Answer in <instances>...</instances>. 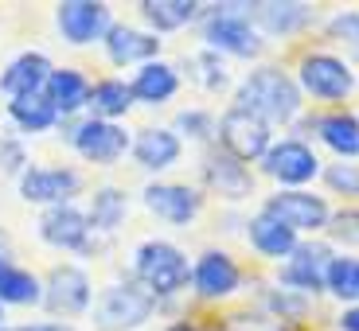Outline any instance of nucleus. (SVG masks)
Returning a JSON list of instances; mask_svg holds the SVG:
<instances>
[{"mask_svg":"<svg viewBox=\"0 0 359 331\" xmlns=\"http://www.w3.org/2000/svg\"><path fill=\"white\" fill-rule=\"evenodd\" d=\"M144 331H153V328H144Z\"/></svg>","mask_w":359,"mask_h":331,"instance_id":"obj_43","label":"nucleus"},{"mask_svg":"<svg viewBox=\"0 0 359 331\" xmlns=\"http://www.w3.org/2000/svg\"><path fill=\"white\" fill-rule=\"evenodd\" d=\"M180 78H188L191 86L203 90V94H223V90H231L234 74H231V63H226L223 55L207 51V47H196L191 55H184Z\"/></svg>","mask_w":359,"mask_h":331,"instance_id":"obj_28","label":"nucleus"},{"mask_svg":"<svg viewBox=\"0 0 359 331\" xmlns=\"http://www.w3.org/2000/svg\"><path fill=\"white\" fill-rule=\"evenodd\" d=\"M301 94L313 101H324V106H340L355 94L359 78L351 71V63H344L336 51H305L297 59V71H293Z\"/></svg>","mask_w":359,"mask_h":331,"instance_id":"obj_8","label":"nucleus"},{"mask_svg":"<svg viewBox=\"0 0 359 331\" xmlns=\"http://www.w3.org/2000/svg\"><path fill=\"white\" fill-rule=\"evenodd\" d=\"M0 304L4 308H43V277L24 265H0Z\"/></svg>","mask_w":359,"mask_h":331,"instance_id":"obj_31","label":"nucleus"},{"mask_svg":"<svg viewBox=\"0 0 359 331\" xmlns=\"http://www.w3.org/2000/svg\"><path fill=\"white\" fill-rule=\"evenodd\" d=\"M258 211H266L269 218H278L281 226H289L297 238H316V234H324V226H328V218H332L328 199L316 195V191H309V188L273 191V195L262 199Z\"/></svg>","mask_w":359,"mask_h":331,"instance_id":"obj_14","label":"nucleus"},{"mask_svg":"<svg viewBox=\"0 0 359 331\" xmlns=\"http://www.w3.org/2000/svg\"><path fill=\"white\" fill-rule=\"evenodd\" d=\"M324 188L332 191V195H344V199H359V164L351 160H340V164H328L320 171Z\"/></svg>","mask_w":359,"mask_h":331,"instance_id":"obj_38","label":"nucleus"},{"mask_svg":"<svg viewBox=\"0 0 359 331\" xmlns=\"http://www.w3.org/2000/svg\"><path fill=\"white\" fill-rule=\"evenodd\" d=\"M316 136L336 160H355L359 156V117L351 109H332L316 117Z\"/></svg>","mask_w":359,"mask_h":331,"instance_id":"obj_30","label":"nucleus"},{"mask_svg":"<svg viewBox=\"0 0 359 331\" xmlns=\"http://www.w3.org/2000/svg\"><path fill=\"white\" fill-rule=\"evenodd\" d=\"M231 106L254 113L258 121H266L269 129L278 125H297L305 113V94L297 86V78L278 63H258L254 71H246L234 86Z\"/></svg>","mask_w":359,"mask_h":331,"instance_id":"obj_1","label":"nucleus"},{"mask_svg":"<svg viewBox=\"0 0 359 331\" xmlns=\"http://www.w3.org/2000/svg\"><path fill=\"white\" fill-rule=\"evenodd\" d=\"M199 36H203L207 51L231 59H262L266 39L254 27V4H207L203 20H199Z\"/></svg>","mask_w":359,"mask_h":331,"instance_id":"obj_4","label":"nucleus"},{"mask_svg":"<svg viewBox=\"0 0 359 331\" xmlns=\"http://www.w3.org/2000/svg\"><path fill=\"white\" fill-rule=\"evenodd\" d=\"M172 133L188 144H211L219 133V117L211 113L207 106H188V109H176L172 117Z\"/></svg>","mask_w":359,"mask_h":331,"instance_id":"obj_34","label":"nucleus"},{"mask_svg":"<svg viewBox=\"0 0 359 331\" xmlns=\"http://www.w3.org/2000/svg\"><path fill=\"white\" fill-rule=\"evenodd\" d=\"M324 36L332 43V51L344 63H359V12L355 8H340L324 20Z\"/></svg>","mask_w":359,"mask_h":331,"instance_id":"obj_33","label":"nucleus"},{"mask_svg":"<svg viewBox=\"0 0 359 331\" xmlns=\"http://www.w3.org/2000/svg\"><path fill=\"white\" fill-rule=\"evenodd\" d=\"M27 164H32V156H27V141H24V136L0 133V176L20 179L27 171Z\"/></svg>","mask_w":359,"mask_h":331,"instance_id":"obj_37","label":"nucleus"},{"mask_svg":"<svg viewBox=\"0 0 359 331\" xmlns=\"http://www.w3.org/2000/svg\"><path fill=\"white\" fill-rule=\"evenodd\" d=\"M137 109L133 90H129V78L121 74H102L90 86V117H102V121H126L129 113Z\"/></svg>","mask_w":359,"mask_h":331,"instance_id":"obj_29","label":"nucleus"},{"mask_svg":"<svg viewBox=\"0 0 359 331\" xmlns=\"http://www.w3.org/2000/svg\"><path fill=\"white\" fill-rule=\"evenodd\" d=\"M332 253L336 250L324 238H301L297 250L278 265V285L289 288V293H301L309 300H316L324 293V273H328Z\"/></svg>","mask_w":359,"mask_h":331,"instance_id":"obj_16","label":"nucleus"},{"mask_svg":"<svg viewBox=\"0 0 359 331\" xmlns=\"http://www.w3.org/2000/svg\"><path fill=\"white\" fill-rule=\"evenodd\" d=\"M262 304H266V312L273 316L278 323H293V320H305L309 308H313V300H309V296H301V293H289V288L273 285V288H266Z\"/></svg>","mask_w":359,"mask_h":331,"instance_id":"obj_36","label":"nucleus"},{"mask_svg":"<svg viewBox=\"0 0 359 331\" xmlns=\"http://www.w3.org/2000/svg\"><path fill=\"white\" fill-rule=\"evenodd\" d=\"M86 191V171L74 164H27V171L16 179V195L27 206H63V203H79V195Z\"/></svg>","mask_w":359,"mask_h":331,"instance_id":"obj_9","label":"nucleus"},{"mask_svg":"<svg viewBox=\"0 0 359 331\" xmlns=\"http://www.w3.org/2000/svg\"><path fill=\"white\" fill-rule=\"evenodd\" d=\"M203 203H207L203 188L184 183V179H149L141 188V206L172 230H188L203 215Z\"/></svg>","mask_w":359,"mask_h":331,"instance_id":"obj_10","label":"nucleus"},{"mask_svg":"<svg viewBox=\"0 0 359 331\" xmlns=\"http://www.w3.org/2000/svg\"><path fill=\"white\" fill-rule=\"evenodd\" d=\"M184 156V141L172 133V125H141L133 129V144H129V160L144 171V176L161 179L172 171Z\"/></svg>","mask_w":359,"mask_h":331,"instance_id":"obj_18","label":"nucleus"},{"mask_svg":"<svg viewBox=\"0 0 359 331\" xmlns=\"http://www.w3.org/2000/svg\"><path fill=\"white\" fill-rule=\"evenodd\" d=\"M90 86L94 78L82 66H55L43 86V98L55 106L59 121H74V117H86L90 109Z\"/></svg>","mask_w":359,"mask_h":331,"instance_id":"obj_22","label":"nucleus"},{"mask_svg":"<svg viewBox=\"0 0 359 331\" xmlns=\"http://www.w3.org/2000/svg\"><path fill=\"white\" fill-rule=\"evenodd\" d=\"M316 24V8L313 4H278V0H269V4H254V27H258L262 36L269 39H293L301 31Z\"/></svg>","mask_w":359,"mask_h":331,"instance_id":"obj_24","label":"nucleus"},{"mask_svg":"<svg viewBox=\"0 0 359 331\" xmlns=\"http://www.w3.org/2000/svg\"><path fill=\"white\" fill-rule=\"evenodd\" d=\"M258 168H262V176H269L278 183V191H301L313 179H320L324 164L309 141H301V136H281V141L269 144V153L258 160Z\"/></svg>","mask_w":359,"mask_h":331,"instance_id":"obj_12","label":"nucleus"},{"mask_svg":"<svg viewBox=\"0 0 359 331\" xmlns=\"http://www.w3.org/2000/svg\"><path fill=\"white\" fill-rule=\"evenodd\" d=\"M94 296H98V285L82 261H55L43 273V312L51 320H86L94 308Z\"/></svg>","mask_w":359,"mask_h":331,"instance_id":"obj_6","label":"nucleus"},{"mask_svg":"<svg viewBox=\"0 0 359 331\" xmlns=\"http://www.w3.org/2000/svg\"><path fill=\"white\" fill-rule=\"evenodd\" d=\"M51 71H55L51 55L39 51V47H27V51L12 55L8 63L0 66V94H4V101H8V98H32V94H43Z\"/></svg>","mask_w":359,"mask_h":331,"instance_id":"obj_20","label":"nucleus"},{"mask_svg":"<svg viewBox=\"0 0 359 331\" xmlns=\"http://www.w3.org/2000/svg\"><path fill=\"white\" fill-rule=\"evenodd\" d=\"M336 328L340 331H359V308H344V312L336 316Z\"/></svg>","mask_w":359,"mask_h":331,"instance_id":"obj_40","label":"nucleus"},{"mask_svg":"<svg viewBox=\"0 0 359 331\" xmlns=\"http://www.w3.org/2000/svg\"><path fill=\"white\" fill-rule=\"evenodd\" d=\"M129 277L141 288H149L164 308L191 288V258L176 242H168V238H144L133 250Z\"/></svg>","mask_w":359,"mask_h":331,"instance_id":"obj_2","label":"nucleus"},{"mask_svg":"<svg viewBox=\"0 0 359 331\" xmlns=\"http://www.w3.org/2000/svg\"><path fill=\"white\" fill-rule=\"evenodd\" d=\"M199 176H203V195H219L223 203H246L254 195V171L246 164L231 160L226 153L211 148L199 164Z\"/></svg>","mask_w":359,"mask_h":331,"instance_id":"obj_19","label":"nucleus"},{"mask_svg":"<svg viewBox=\"0 0 359 331\" xmlns=\"http://www.w3.org/2000/svg\"><path fill=\"white\" fill-rule=\"evenodd\" d=\"M36 238L55 253H79V258H94L106 250V238L94 234L82 203H63V206H47L36 218Z\"/></svg>","mask_w":359,"mask_h":331,"instance_id":"obj_7","label":"nucleus"},{"mask_svg":"<svg viewBox=\"0 0 359 331\" xmlns=\"http://www.w3.org/2000/svg\"><path fill=\"white\" fill-rule=\"evenodd\" d=\"M324 293L344 308H359V258L355 253H332L324 273Z\"/></svg>","mask_w":359,"mask_h":331,"instance_id":"obj_32","label":"nucleus"},{"mask_svg":"<svg viewBox=\"0 0 359 331\" xmlns=\"http://www.w3.org/2000/svg\"><path fill=\"white\" fill-rule=\"evenodd\" d=\"M59 133L71 144V153L82 164H94V168H117L129 156V144H133V129L126 121H102V117L90 113L63 121Z\"/></svg>","mask_w":359,"mask_h":331,"instance_id":"obj_5","label":"nucleus"},{"mask_svg":"<svg viewBox=\"0 0 359 331\" xmlns=\"http://www.w3.org/2000/svg\"><path fill=\"white\" fill-rule=\"evenodd\" d=\"M0 265H4V261H0Z\"/></svg>","mask_w":359,"mask_h":331,"instance_id":"obj_44","label":"nucleus"},{"mask_svg":"<svg viewBox=\"0 0 359 331\" xmlns=\"http://www.w3.org/2000/svg\"><path fill=\"white\" fill-rule=\"evenodd\" d=\"M8 328H12V323H8V308L0 304V331H8Z\"/></svg>","mask_w":359,"mask_h":331,"instance_id":"obj_42","label":"nucleus"},{"mask_svg":"<svg viewBox=\"0 0 359 331\" xmlns=\"http://www.w3.org/2000/svg\"><path fill=\"white\" fill-rule=\"evenodd\" d=\"M246 242H250V250L258 253L262 261L281 265V261L297 250V242H301V238H297L289 226H281L278 218H269L266 211H254V215L246 218Z\"/></svg>","mask_w":359,"mask_h":331,"instance_id":"obj_26","label":"nucleus"},{"mask_svg":"<svg viewBox=\"0 0 359 331\" xmlns=\"http://www.w3.org/2000/svg\"><path fill=\"white\" fill-rule=\"evenodd\" d=\"M203 12H207V4H196V0H141V4H137L141 27H149V31L161 36V39L199 24Z\"/></svg>","mask_w":359,"mask_h":331,"instance_id":"obj_23","label":"nucleus"},{"mask_svg":"<svg viewBox=\"0 0 359 331\" xmlns=\"http://www.w3.org/2000/svg\"><path fill=\"white\" fill-rule=\"evenodd\" d=\"M161 51H164L161 36H153L141 24H126V20H117L106 31V39H102V55H106V63L117 66V71L153 63V59H161Z\"/></svg>","mask_w":359,"mask_h":331,"instance_id":"obj_17","label":"nucleus"},{"mask_svg":"<svg viewBox=\"0 0 359 331\" xmlns=\"http://www.w3.org/2000/svg\"><path fill=\"white\" fill-rule=\"evenodd\" d=\"M117 24L106 0H63L55 4V31L67 47H102L106 31Z\"/></svg>","mask_w":359,"mask_h":331,"instance_id":"obj_15","label":"nucleus"},{"mask_svg":"<svg viewBox=\"0 0 359 331\" xmlns=\"http://www.w3.org/2000/svg\"><path fill=\"white\" fill-rule=\"evenodd\" d=\"M156 316H161V300L149 288L137 285L133 277H126L98 288L86 323L90 331H144L153 328Z\"/></svg>","mask_w":359,"mask_h":331,"instance_id":"obj_3","label":"nucleus"},{"mask_svg":"<svg viewBox=\"0 0 359 331\" xmlns=\"http://www.w3.org/2000/svg\"><path fill=\"white\" fill-rule=\"evenodd\" d=\"M86 218H90V226H94V234L109 242L129 218V191L117 188V183H102V188H94L86 195Z\"/></svg>","mask_w":359,"mask_h":331,"instance_id":"obj_27","label":"nucleus"},{"mask_svg":"<svg viewBox=\"0 0 359 331\" xmlns=\"http://www.w3.org/2000/svg\"><path fill=\"white\" fill-rule=\"evenodd\" d=\"M8 331H79V328L63 320H32V323H12Z\"/></svg>","mask_w":359,"mask_h":331,"instance_id":"obj_39","label":"nucleus"},{"mask_svg":"<svg viewBox=\"0 0 359 331\" xmlns=\"http://www.w3.org/2000/svg\"><path fill=\"white\" fill-rule=\"evenodd\" d=\"M4 117H8V125L16 136L24 141H36V136H47L55 129L63 125L55 106L43 98V94H32V98H8L4 101Z\"/></svg>","mask_w":359,"mask_h":331,"instance_id":"obj_25","label":"nucleus"},{"mask_svg":"<svg viewBox=\"0 0 359 331\" xmlns=\"http://www.w3.org/2000/svg\"><path fill=\"white\" fill-rule=\"evenodd\" d=\"M324 238H328V246L340 250V253H348V250L359 253V206H340V211H332V218L324 226Z\"/></svg>","mask_w":359,"mask_h":331,"instance_id":"obj_35","label":"nucleus"},{"mask_svg":"<svg viewBox=\"0 0 359 331\" xmlns=\"http://www.w3.org/2000/svg\"><path fill=\"white\" fill-rule=\"evenodd\" d=\"M180 86H184V78H180V66L168 63V59H153V63H144L133 71V78H129V90H133V101L144 109H164L176 101Z\"/></svg>","mask_w":359,"mask_h":331,"instance_id":"obj_21","label":"nucleus"},{"mask_svg":"<svg viewBox=\"0 0 359 331\" xmlns=\"http://www.w3.org/2000/svg\"><path fill=\"white\" fill-rule=\"evenodd\" d=\"M243 285H246V273L231 250L207 246L203 253L191 258V296L203 300V304H226V300L243 293Z\"/></svg>","mask_w":359,"mask_h":331,"instance_id":"obj_11","label":"nucleus"},{"mask_svg":"<svg viewBox=\"0 0 359 331\" xmlns=\"http://www.w3.org/2000/svg\"><path fill=\"white\" fill-rule=\"evenodd\" d=\"M164 331H196V328H191L188 320H176V323H168V328H164Z\"/></svg>","mask_w":359,"mask_h":331,"instance_id":"obj_41","label":"nucleus"},{"mask_svg":"<svg viewBox=\"0 0 359 331\" xmlns=\"http://www.w3.org/2000/svg\"><path fill=\"white\" fill-rule=\"evenodd\" d=\"M215 144H219V153H226L231 160H238V164L250 168V164H258L262 156L269 153V144H273V129H269L266 121H258L254 113H246V109L226 106L223 113H219Z\"/></svg>","mask_w":359,"mask_h":331,"instance_id":"obj_13","label":"nucleus"}]
</instances>
